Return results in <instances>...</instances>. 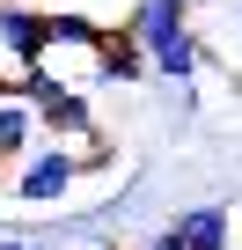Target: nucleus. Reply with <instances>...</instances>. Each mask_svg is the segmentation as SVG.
Instances as JSON below:
<instances>
[{
  "mask_svg": "<svg viewBox=\"0 0 242 250\" xmlns=\"http://www.w3.org/2000/svg\"><path fill=\"white\" fill-rule=\"evenodd\" d=\"M125 37H132V44L147 52L154 81H176V88H198V74L213 66V52H205L198 22H191L184 8H169V0H132V8H125Z\"/></svg>",
  "mask_w": 242,
  "mask_h": 250,
  "instance_id": "obj_1",
  "label": "nucleus"
},
{
  "mask_svg": "<svg viewBox=\"0 0 242 250\" xmlns=\"http://www.w3.org/2000/svg\"><path fill=\"white\" fill-rule=\"evenodd\" d=\"M81 177H88L81 147H52V140H44V147H37V155L15 169V199H22V206H37V213H52V206H59V199H66Z\"/></svg>",
  "mask_w": 242,
  "mask_h": 250,
  "instance_id": "obj_2",
  "label": "nucleus"
},
{
  "mask_svg": "<svg viewBox=\"0 0 242 250\" xmlns=\"http://www.w3.org/2000/svg\"><path fill=\"white\" fill-rule=\"evenodd\" d=\"M0 52L22 66H52V8H30V0H8L0 8Z\"/></svg>",
  "mask_w": 242,
  "mask_h": 250,
  "instance_id": "obj_3",
  "label": "nucleus"
},
{
  "mask_svg": "<svg viewBox=\"0 0 242 250\" xmlns=\"http://www.w3.org/2000/svg\"><path fill=\"white\" fill-rule=\"evenodd\" d=\"M162 235H176L184 250H235V206H227V199H198V206H176Z\"/></svg>",
  "mask_w": 242,
  "mask_h": 250,
  "instance_id": "obj_4",
  "label": "nucleus"
},
{
  "mask_svg": "<svg viewBox=\"0 0 242 250\" xmlns=\"http://www.w3.org/2000/svg\"><path fill=\"white\" fill-rule=\"evenodd\" d=\"M37 125H44V140H52V147H88V140H103V125H95V103H88V88H66L52 110H37Z\"/></svg>",
  "mask_w": 242,
  "mask_h": 250,
  "instance_id": "obj_5",
  "label": "nucleus"
},
{
  "mask_svg": "<svg viewBox=\"0 0 242 250\" xmlns=\"http://www.w3.org/2000/svg\"><path fill=\"white\" fill-rule=\"evenodd\" d=\"M88 81H95V88H117V81H154V66H147V52L125 37V22H117V30L103 37V52H95Z\"/></svg>",
  "mask_w": 242,
  "mask_h": 250,
  "instance_id": "obj_6",
  "label": "nucleus"
},
{
  "mask_svg": "<svg viewBox=\"0 0 242 250\" xmlns=\"http://www.w3.org/2000/svg\"><path fill=\"white\" fill-rule=\"evenodd\" d=\"M117 22H103V15H88V8H52V52H103V37H110Z\"/></svg>",
  "mask_w": 242,
  "mask_h": 250,
  "instance_id": "obj_7",
  "label": "nucleus"
},
{
  "mask_svg": "<svg viewBox=\"0 0 242 250\" xmlns=\"http://www.w3.org/2000/svg\"><path fill=\"white\" fill-rule=\"evenodd\" d=\"M37 147H44L37 110H30V103H0V162H15V169H22Z\"/></svg>",
  "mask_w": 242,
  "mask_h": 250,
  "instance_id": "obj_8",
  "label": "nucleus"
},
{
  "mask_svg": "<svg viewBox=\"0 0 242 250\" xmlns=\"http://www.w3.org/2000/svg\"><path fill=\"white\" fill-rule=\"evenodd\" d=\"M0 250H52V243H37V235H0Z\"/></svg>",
  "mask_w": 242,
  "mask_h": 250,
  "instance_id": "obj_9",
  "label": "nucleus"
},
{
  "mask_svg": "<svg viewBox=\"0 0 242 250\" xmlns=\"http://www.w3.org/2000/svg\"><path fill=\"white\" fill-rule=\"evenodd\" d=\"M140 250H184V243H176V235H154V243H140Z\"/></svg>",
  "mask_w": 242,
  "mask_h": 250,
  "instance_id": "obj_10",
  "label": "nucleus"
},
{
  "mask_svg": "<svg viewBox=\"0 0 242 250\" xmlns=\"http://www.w3.org/2000/svg\"><path fill=\"white\" fill-rule=\"evenodd\" d=\"M169 8H184V15H198V0H169Z\"/></svg>",
  "mask_w": 242,
  "mask_h": 250,
  "instance_id": "obj_11",
  "label": "nucleus"
},
{
  "mask_svg": "<svg viewBox=\"0 0 242 250\" xmlns=\"http://www.w3.org/2000/svg\"><path fill=\"white\" fill-rule=\"evenodd\" d=\"M88 250H117V243H110V235H103V243H88Z\"/></svg>",
  "mask_w": 242,
  "mask_h": 250,
  "instance_id": "obj_12",
  "label": "nucleus"
}]
</instances>
